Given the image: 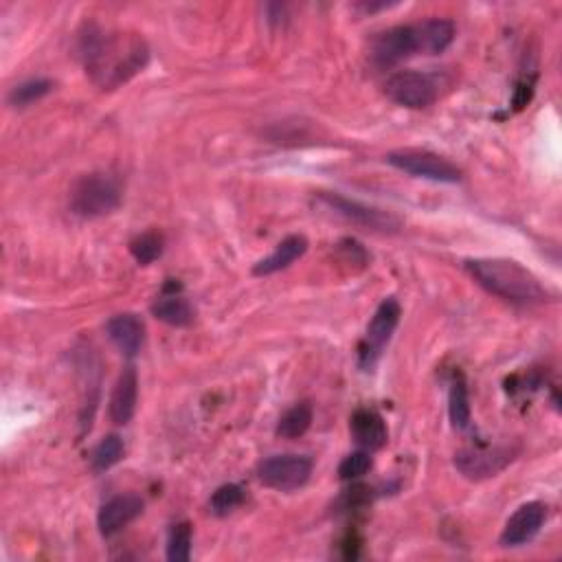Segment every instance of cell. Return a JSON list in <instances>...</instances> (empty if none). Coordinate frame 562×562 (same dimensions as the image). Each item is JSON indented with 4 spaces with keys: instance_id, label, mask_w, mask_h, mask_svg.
<instances>
[{
    "instance_id": "1",
    "label": "cell",
    "mask_w": 562,
    "mask_h": 562,
    "mask_svg": "<svg viewBox=\"0 0 562 562\" xmlns=\"http://www.w3.org/2000/svg\"><path fill=\"white\" fill-rule=\"evenodd\" d=\"M80 55L95 84L104 91H112L145 69L150 49L139 36L104 33L91 25L86 27L84 36H80Z\"/></svg>"
},
{
    "instance_id": "2",
    "label": "cell",
    "mask_w": 562,
    "mask_h": 562,
    "mask_svg": "<svg viewBox=\"0 0 562 562\" xmlns=\"http://www.w3.org/2000/svg\"><path fill=\"white\" fill-rule=\"evenodd\" d=\"M466 271L481 288L505 301L530 306V303H541L547 299V290L538 277L519 262L483 257V260H468Z\"/></svg>"
},
{
    "instance_id": "3",
    "label": "cell",
    "mask_w": 562,
    "mask_h": 562,
    "mask_svg": "<svg viewBox=\"0 0 562 562\" xmlns=\"http://www.w3.org/2000/svg\"><path fill=\"white\" fill-rule=\"evenodd\" d=\"M121 205V187L108 174L82 176L71 189V209L80 218H101Z\"/></svg>"
},
{
    "instance_id": "4",
    "label": "cell",
    "mask_w": 562,
    "mask_h": 562,
    "mask_svg": "<svg viewBox=\"0 0 562 562\" xmlns=\"http://www.w3.org/2000/svg\"><path fill=\"white\" fill-rule=\"evenodd\" d=\"M387 163L400 172L426 178L435 183H457L462 181V170L444 156L429 150H396L387 154Z\"/></svg>"
},
{
    "instance_id": "5",
    "label": "cell",
    "mask_w": 562,
    "mask_h": 562,
    "mask_svg": "<svg viewBox=\"0 0 562 562\" xmlns=\"http://www.w3.org/2000/svg\"><path fill=\"white\" fill-rule=\"evenodd\" d=\"M400 317L402 310L396 299H385L378 306L372 321L367 325L365 339L361 341V347H358V365H361L365 372L378 363V358L385 352L393 332L398 328Z\"/></svg>"
},
{
    "instance_id": "6",
    "label": "cell",
    "mask_w": 562,
    "mask_h": 562,
    "mask_svg": "<svg viewBox=\"0 0 562 562\" xmlns=\"http://www.w3.org/2000/svg\"><path fill=\"white\" fill-rule=\"evenodd\" d=\"M418 53H424L420 22L418 25L391 27L378 33L372 40V49H369V55L378 66H393Z\"/></svg>"
},
{
    "instance_id": "7",
    "label": "cell",
    "mask_w": 562,
    "mask_h": 562,
    "mask_svg": "<svg viewBox=\"0 0 562 562\" xmlns=\"http://www.w3.org/2000/svg\"><path fill=\"white\" fill-rule=\"evenodd\" d=\"M312 459L303 455H275L268 457L257 468V477L264 486L279 490V492H292L306 486L312 475Z\"/></svg>"
},
{
    "instance_id": "8",
    "label": "cell",
    "mask_w": 562,
    "mask_h": 562,
    "mask_svg": "<svg viewBox=\"0 0 562 562\" xmlns=\"http://www.w3.org/2000/svg\"><path fill=\"white\" fill-rule=\"evenodd\" d=\"M514 451L510 446H494V448H462L455 455V468L462 472L466 479L483 481L497 477L501 470L514 462Z\"/></svg>"
},
{
    "instance_id": "9",
    "label": "cell",
    "mask_w": 562,
    "mask_h": 562,
    "mask_svg": "<svg viewBox=\"0 0 562 562\" xmlns=\"http://www.w3.org/2000/svg\"><path fill=\"white\" fill-rule=\"evenodd\" d=\"M385 91L391 101L404 108H429L437 99V84L418 71H400L389 77Z\"/></svg>"
},
{
    "instance_id": "10",
    "label": "cell",
    "mask_w": 562,
    "mask_h": 562,
    "mask_svg": "<svg viewBox=\"0 0 562 562\" xmlns=\"http://www.w3.org/2000/svg\"><path fill=\"white\" fill-rule=\"evenodd\" d=\"M319 198L330 209H334V213H339L341 218L358 224V227L374 229V231H387V233L400 229V220L389 211L363 205V202L343 198L339 194H328V191H321Z\"/></svg>"
},
{
    "instance_id": "11",
    "label": "cell",
    "mask_w": 562,
    "mask_h": 562,
    "mask_svg": "<svg viewBox=\"0 0 562 562\" xmlns=\"http://www.w3.org/2000/svg\"><path fill=\"white\" fill-rule=\"evenodd\" d=\"M547 519V505L541 501H532L521 505L516 510L510 521L505 523L503 534H501V545L503 547H521L534 541V536L541 532Z\"/></svg>"
},
{
    "instance_id": "12",
    "label": "cell",
    "mask_w": 562,
    "mask_h": 562,
    "mask_svg": "<svg viewBox=\"0 0 562 562\" xmlns=\"http://www.w3.org/2000/svg\"><path fill=\"white\" fill-rule=\"evenodd\" d=\"M143 505L145 503L139 494H119V497H112L108 503L101 505L97 516L101 536H115L134 519H139Z\"/></svg>"
},
{
    "instance_id": "13",
    "label": "cell",
    "mask_w": 562,
    "mask_h": 562,
    "mask_svg": "<svg viewBox=\"0 0 562 562\" xmlns=\"http://www.w3.org/2000/svg\"><path fill=\"white\" fill-rule=\"evenodd\" d=\"M137 400H139V378L137 369L126 367L121 372L115 389L110 396V420L123 426L134 418L137 411Z\"/></svg>"
},
{
    "instance_id": "14",
    "label": "cell",
    "mask_w": 562,
    "mask_h": 562,
    "mask_svg": "<svg viewBox=\"0 0 562 562\" xmlns=\"http://www.w3.org/2000/svg\"><path fill=\"white\" fill-rule=\"evenodd\" d=\"M106 332L108 339L119 347V352L123 356H137L143 347L145 341V325L143 321L137 317V314H117L106 323Z\"/></svg>"
},
{
    "instance_id": "15",
    "label": "cell",
    "mask_w": 562,
    "mask_h": 562,
    "mask_svg": "<svg viewBox=\"0 0 562 562\" xmlns=\"http://www.w3.org/2000/svg\"><path fill=\"white\" fill-rule=\"evenodd\" d=\"M350 429H352L354 442L361 446L363 451H369V453L380 451V448L385 446L389 440L385 420H382L380 413H376L372 409H358L352 415Z\"/></svg>"
},
{
    "instance_id": "16",
    "label": "cell",
    "mask_w": 562,
    "mask_h": 562,
    "mask_svg": "<svg viewBox=\"0 0 562 562\" xmlns=\"http://www.w3.org/2000/svg\"><path fill=\"white\" fill-rule=\"evenodd\" d=\"M306 251H308V240L303 238V235H288L286 240H281L277 244V249L268 255L266 260L255 264L253 273L266 277L284 271V268H288L290 264H295L299 257L306 255Z\"/></svg>"
},
{
    "instance_id": "17",
    "label": "cell",
    "mask_w": 562,
    "mask_h": 562,
    "mask_svg": "<svg viewBox=\"0 0 562 562\" xmlns=\"http://www.w3.org/2000/svg\"><path fill=\"white\" fill-rule=\"evenodd\" d=\"M152 314L159 321L172 325V328H187V325L194 323L196 317L191 303L185 297L176 295V292H172V295L170 292H165V295L152 306Z\"/></svg>"
},
{
    "instance_id": "18",
    "label": "cell",
    "mask_w": 562,
    "mask_h": 562,
    "mask_svg": "<svg viewBox=\"0 0 562 562\" xmlns=\"http://www.w3.org/2000/svg\"><path fill=\"white\" fill-rule=\"evenodd\" d=\"M422 29V47L424 53L437 55L451 47V42L455 40V22L446 18H431L420 22Z\"/></svg>"
},
{
    "instance_id": "19",
    "label": "cell",
    "mask_w": 562,
    "mask_h": 562,
    "mask_svg": "<svg viewBox=\"0 0 562 562\" xmlns=\"http://www.w3.org/2000/svg\"><path fill=\"white\" fill-rule=\"evenodd\" d=\"M314 411L310 402H299L295 407L288 409L277 424V435L284 440H297V437L306 435L312 426Z\"/></svg>"
},
{
    "instance_id": "20",
    "label": "cell",
    "mask_w": 562,
    "mask_h": 562,
    "mask_svg": "<svg viewBox=\"0 0 562 562\" xmlns=\"http://www.w3.org/2000/svg\"><path fill=\"white\" fill-rule=\"evenodd\" d=\"M163 249H165V240L159 231L141 233L130 242V253L141 266H148L159 260L163 255Z\"/></svg>"
},
{
    "instance_id": "21",
    "label": "cell",
    "mask_w": 562,
    "mask_h": 562,
    "mask_svg": "<svg viewBox=\"0 0 562 562\" xmlns=\"http://www.w3.org/2000/svg\"><path fill=\"white\" fill-rule=\"evenodd\" d=\"M448 415L455 429H466L470 424V398H468V387L464 380H455L451 385V393H448Z\"/></svg>"
},
{
    "instance_id": "22",
    "label": "cell",
    "mask_w": 562,
    "mask_h": 562,
    "mask_svg": "<svg viewBox=\"0 0 562 562\" xmlns=\"http://www.w3.org/2000/svg\"><path fill=\"white\" fill-rule=\"evenodd\" d=\"M123 453H126V446H123V440L119 435H108L97 444V448L93 451L91 464L95 472H104L110 470L115 464H119L123 459Z\"/></svg>"
},
{
    "instance_id": "23",
    "label": "cell",
    "mask_w": 562,
    "mask_h": 562,
    "mask_svg": "<svg viewBox=\"0 0 562 562\" xmlns=\"http://www.w3.org/2000/svg\"><path fill=\"white\" fill-rule=\"evenodd\" d=\"M53 82L51 80H29L22 82L20 86H16L14 91L9 93V104L16 108H25L36 104L42 97H47L53 91Z\"/></svg>"
},
{
    "instance_id": "24",
    "label": "cell",
    "mask_w": 562,
    "mask_h": 562,
    "mask_svg": "<svg viewBox=\"0 0 562 562\" xmlns=\"http://www.w3.org/2000/svg\"><path fill=\"white\" fill-rule=\"evenodd\" d=\"M246 499V492L238 483H224L211 497V512L216 516H227L238 510Z\"/></svg>"
},
{
    "instance_id": "25",
    "label": "cell",
    "mask_w": 562,
    "mask_h": 562,
    "mask_svg": "<svg viewBox=\"0 0 562 562\" xmlns=\"http://www.w3.org/2000/svg\"><path fill=\"white\" fill-rule=\"evenodd\" d=\"M191 558V525L187 521L176 523L167 538V560L187 562Z\"/></svg>"
},
{
    "instance_id": "26",
    "label": "cell",
    "mask_w": 562,
    "mask_h": 562,
    "mask_svg": "<svg viewBox=\"0 0 562 562\" xmlns=\"http://www.w3.org/2000/svg\"><path fill=\"white\" fill-rule=\"evenodd\" d=\"M374 462H372V455H369V451H356L352 455H347L341 466H339V477L343 481H354V479H361L363 475H367L369 470H372Z\"/></svg>"
},
{
    "instance_id": "27",
    "label": "cell",
    "mask_w": 562,
    "mask_h": 562,
    "mask_svg": "<svg viewBox=\"0 0 562 562\" xmlns=\"http://www.w3.org/2000/svg\"><path fill=\"white\" fill-rule=\"evenodd\" d=\"M343 505L345 510H352V508H363L369 501H372V488L369 486H352L343 494Z\"/></svg>"
},
{
    "instance_id": "28",
    "label": "cell",
    "mask_w": 562,
    "mask_h": 562,
    "mask_svg": "<svg viewBox=\"0 0 562 562\" xmlns=\"http://www.w3.org/2000/svg\"><path fill=\"white\" fill-rule=\"evenodd\" d=\"M339 251L345 255V260H347V262H352V264L365 266L367 260H369L365 249H363V246L358 244L356 240H343V242L339 244Z\"/></svg>"
},
{
    "instance_id": "29",
    "label": "cell",
    "mask_w": 562,
    "mask_h": 562,
    "mask_svg": "<svg viewBox=\"0 0 562 562\" xmlns=\"http://www.w3.org/2000/svg\"><path fill=\"white\" fill-rule=\"evenodd\" d=\"M532 95H534V82H521L519 86H516L514 99H512L514 110H523L532 101Z\"/></svg>"
}]
</instances>
